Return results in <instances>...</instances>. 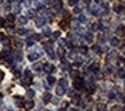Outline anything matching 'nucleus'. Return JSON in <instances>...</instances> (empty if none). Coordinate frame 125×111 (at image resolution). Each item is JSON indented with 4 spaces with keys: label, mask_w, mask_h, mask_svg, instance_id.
<instances>
[{
    "label": "nucleus",
    "mask_w": 125,
    "mask_h": 111,
    "mask_svg": "<svg viewBox=\"0 0 125 111\" xmlns=\"http://www.w3.org/2000/svg\"><path fill=\"white\" fill-rule=\"evenodd\" d=\"M24 81H25V84H31L32 83V74H31L29 70L24 71Z\"/></svg>",
    "instance_id": "1"
},
{
    "label": "nucleus",
    "mask_w": 125,
    "mask_h": 111,
    "mask_svg": "<svg viewBox=\"0 0 125 111\" xmlns=\"http://www.w3.org/2000/svg\"><path fill=\"white\" fill-rule=\"evenodd\" d=\"M73 87L76 88V89H82V88L84 87V80H82V79H77L73 81Z\"/></svg>",
    "instance_id": "2"
},
{
    "label": "nucleus",
    "mask_w": 125,
    "mask_h": 111,
    "mask_svg": "<svg viewBox=\"0 0 125 111\" xmlns=\"http://www.w3.org/2000/svg\"><path fill=\"white\" fill-rule=\"evenodd\" d=\"M45 49H46V52H47V54H48L49 57L54 58V52H53V49H52V47H51L49 44H45Z\"/></svg>",
    "instance_id": "3"
},
{
    "label": "nucleus",
    "mask_w": 125,
    "mask_h": 111,
    "mask_svg": "<svg viewBox=\"0 0 125 111\" xmlns=\"http://www.w3.org/2000/svg\"><path fill=\"white\" fill-rule=\"evenodd\" d=\"M44 70H45L47 73H52L54 71V66L52 64H49V63H46V64L44 65Z\"/></svg>",
    "instance_id": "4"
},
{
    "label": "nucleus",
    "mask_w": 125,
    "mask_h": 111,
    "mask_svg": "<svg viewBox=\"0 0 125 111\" xmlns=\"http://www.w3.org/2000/svg\"><path fill=\"white\" fill-rule=\"evenodd\" d=\"M24 109L25 110H31L32 108H33V105H34V103H33V101H27V102H24Z\"/></svg>",
    "instance_id": "5"
},
{
    "label": "nucleus",
    "mask_w": 125,
    "mask_h": 111,
    "mask_svg": "<svg viewBox=\"0 0 125 111\" xmlns=\"http://www.w3.org/2000/svg\"><path fill=\"white\" fill-rule=\"evenodd\" d=\"M38 57H39V54H37V53H31V54H29V56H28L29 61H36Z\"/></svg>",
    "instance_id": "6"
},
{
    "label": "nucleus",
    "mask_w": 125,
    "mask_h": 111,
    "mask_svg": "<svg viewBox=\"0 0 125 111\" xmlns=\"http://www.w3.org/2000/svg\"><path fill=\"white\" fill-rule=\"evenodd\" d=\"M36 24H37V27L42 28L44 24H45V18L44 17H38V19L36 21Z\"/></svg>",
    "instance_id": "7"
},
{
    "label": "nucleus",
    "mask_w": 125,
    "mask_h": 111,
    "mask_svg": "<svg viewBox=\"0 0 125 111\" xmlns=\"http://www.w3.org/2000/svg\"><path fill=\"white\" fill-rule=\"evenodd\" d=\"M110 45H111V46H114V47L119 46V40H118L117 38H111L110 39Z\"/></svg>",
    "instance_id": "8"
},
{
    "label": "nucleus",
    "mask_w": 125,
    "mask_h": 111,
    "mask_svg": "<svg viewBox=\"0 0 125 111\" xmlns=\"http://www.w3.org/2000/svg\"><path fill=\"white\" fill-rule=\"evenodd\" d=\"M15 103H16V105L17 107H22L23 104H24V101H23V99L22 97H19V96H16L15 97Z\"/></svg>",
    "instance_id": "9"
},
{
    "label": "nucleus",
    "mask_w": 125,
    "mask_h": 111,
    "mask_svg": "<svg viewBox=\"0 0 125 111\" xmlns=\"http://www.w3.org/2000/svg\"><path fill=\"white\" fill-rule=\"evenodd\" d=\"M56 94H57V95H60V96H62L63 94H64V88L59 85V86L56 87Z\"/></svg>",
    "instance_id": "10"
},
{
    "label": "nucleus",
    "mask_w": 125,
    "mask_h": 111,
    "mask_svg": "<svg viewBox=\"0 0 125 111\" xmlns=\"http://www.w3.org/2000/svg\"><path fill=\"white\" fill-rule=\"evenodd\" d=\"M106 109H107L106 104H103V103L96 104V111H106Z\"/></svg>",
    "instance_id": "11"
},
{
    "label": "nucleus",
    "mask_w": 125,
    "mask_h": 111,
    "mask_svg": "<svg viewBox=\"0 0 125 111\" xmlns=\"http://www.w3.org/2000/svg\"><path fill=\"white\" fill-rule=\"evenodd\" d=\"M57 54H59V56H60L61 58H63V56H64V54H65V52H64V48L63 47H59L57 48Z\"/></svg>",
    "instance_id": "12"
},
{
    "label": "nucleus",
    "mask_w": 125,
    "mask_h": 111,
    "mask_svg": "<svg viewBox=\"0 0 125 111\" xmlns=\"http://www.w3.org/2000/svg\"><path fill=\"white\" fill-rule=\"evenodd\" d=\"M44 102L45 103H48L49 101H51V99H52V95H51V93H45V95H44Z\"/></svg>",
    "instance_id": "13"
},
{
    "label": "nucleus",
    "mask_w": 125,
    "mask_h": 111,
    "mask_svg": "<svg viewBox=\"0 0 125 111\" xmlns=\"http://www.w3.org/2000/svg\"><path fill=\"white\" fill-rule=\"evenodd\" d=\"M114 10L116 13H122L124 10V7L122 5H116V6H114Z\"/></svg>",
    "instance_id": "14"
},
{
    "label": "nucleus",
    "mask_w": 125,
    "mask_h": 111,
    "mask_svg": "<svg viewBox=\"0 0 125 111\" xmlns=\"http://www.w3.org/2000/svg\"><path fill=\"white\" fill-rule=\"evenodd\" d=\"M61 7H62V2H61L60 0H57L56 2L54 4V7H53V8L57 12V10H60V9H61Z\"/></svg>",
    "instance_id": "15"
},
{
    "label": "nucleus",
    "mask_w": 125,
    "mask_h": 111,
    "mask_svg": "<svg viewBox=\"0 0 125 111\" xmlns=\"http://www.w3.org/2000/svg\"><path fill=\"white\" fill-rule=\"evenodd\" d=\"M85 39L88 42H92L93 41V35H92L91 32H87V33H85Z\"/></svg>",
    "instance_id": "16"
},
{
    "label": "nucleus",
    "mask_w": 125,
    "mask_h": 111,
    "mask_svg": "<svg viewBox=\"0 0 125 111\" xmlns=\"http://www.w3.org/2000/svg\"><path fill=\"white\" fill-rule=\"evenodd\" d=\"M60 27H61V29H67L68 28V21H65V19H63V21H61L60 22Z\"/></svg>",
    "instance_id": "17"
},
{
    "label": "nucleus",
    "mask_w": 125,
    "mask_h": 111,
    "mask_svg": "<svg viewBox=\"0 0 125 111\" xmlns=\"http://www.w3.org/2000/svg\"><path fill=\"white\" fill-rule=\"evenodd\" d=\"M118 96H119V94H118V92L116 89L111 91V93H110V97H111V99H117Z\"/></svg>",
    "instance_id": "18"
},
{
    "label": "nucleus",
    "mask_w": 125,
    "mask_h": 111,
    "mask_svg": "<svg viewBox=\"0 0 125 111\" xmlns=\"http://www.w3.org/2000/svg\"><path fill=\"white\" fill-rule=\"evenodd\" d=\"M90 70H91V71H96V70H99V63H93V64L90 66Z\"/></svg>",
    "instance_id": "19"
},
{
    "label": "nucleus",
    "mask_w": 125,
    "mask_h": 111,
    "mask_svg": "<svg viewBox=\"0 0 125 111\" xmlns=\"http://www.w3.org/2000/svg\"><path fill=\"white\" fill-rule=\"evenodd\" d=\"M125 76V70L124 69H119L117 72V77H119V78H124Z\"/></svg>",
    "instance_id": "20"
},
{
    "label": "nucleus",
    "mask_w": 125,
    "mask_h": 111,
    "mask_svg": "<svg viewBox=\"0 0 125 111\" xmlns=\"http://www.w3.org/2000/svg\"><path fill=\"white\" fill-rule=\"evenodd\" d=\"M79 102H80V97L79 96H73V99H72V103L73 104H79Z\"/></svg>",
    "instance_id": "21"
},
{
    "label": "nucleus",
    "mask_w": 125,
    "mask_h": 111,
    "mask_svg": "<svg viewBox=\"0 0 125 111\" xmlns=\"http://www.w3.org/2000/svg\"><path fill=\"white\" fill-rule=\"evenodd\" d=\"M19 22H20L21 24H25V23L28 22V18L25 17V16H21V17L19 18Z\"/></svg>",
    "instance_id": "22"
},
{
    "label": "nucleus",
    "mask_w": 125,
    "mask_h": 111,
    "mask_svg": "<svg viewBox=\"0 0 125 111\" xmlns=\"http://www.w3.org/2000/svg\"><path fill=\"white\" fill-rule=\"evenodd\" d=\"M78 52H79V53H82V54H86L87 53V48L86 47H84V46H82V47H78Z\"/></svg>",
    "instance_id": "23"
},
{
    "label": "nucleus",
    "mask_w": 125,
    "mask_h": 111,
    "mask_svg": "<svg viewBox=\"0 0 125 111\" xmlns=\"http://www.w3.org/2000/svg\"><path fill=\"white\" fill-rule=\"evenodd\" d=\"M8 21V22H10V23H13L14 21H15V17H14V15H11V14H9V15L7 16V18H6Z\"/></svg>",
    "instance_id": "24"
},
{
    "label": "nucleus",
    "mask_w": 125,
    "mask_h": 111,
    "mask_svg": "<svg viewBox=\"0 0 125 111\" xmlns=\"http://www.w3.org/2000/svg\"><path fill=\"white\" fill-rule=\"evenodd\" d=\"M100 24L102 25L103 29H108V28H109V22H104V21H101V22H100Z\"/></svg>",
    "instance_id": "25"
},
{
    "label": "nucleus",
    "mask_w": 125,
    "mask_h": 111,
    "mask_svg": "<svg viewBox=\"0 0 125 111\" xmlns=\"http://www.w3.org/2000/svg\"><path fill=\"white\" fill-rule=\"evenodd\" d=\"M71 28H73V29H76L77 27H78V24H79V22H78V19L77 21H71Z\"/></svg>",
    "instance_id": "26"
},
{
    "label": "nucleus",
    "mask_w": 125,
    "mask_h": 111,
    "mask_svg": "<svg viewBox=\"0 0 125 111\" xmlns=\"http://www.w3.org/2000/svg\"><path fill=\"white\" fill-rule=\"evenodd\" d=\"M47 81H48L51 85H53L54 83H55V78H54V77H51V76H49V77H47Z\"/></svg>",
    "instance_id": "27"
},
{
    "label": "nucleus",
    "mask_w": 125,
    "mask_h": 111,
    "mask_svg": "<svg viewBox=\"0 0 125 111\" xmlns=\"http://www.w3.org/2000/svg\"><path fill=\"white\" fill-rule=\"evenodd\" d=\"M78 71H71V73H70V76H71V78H73V79H76L77 77H78Z\"/></svg>",
    "instance_id": "28"
},
{
    "label": "nucleus",
    "mask_w": 125,
    "mask_h": 111,
    "mask_svg": "<svg viewBox=\"0 0 125 111\" xmlns=\"http://www.w3.org/2000/svg\"><path fill=\"white\" fill-rule=\"evenodd\" d=\"M60 86H62L63 88H67V81L64 79H61L60 80Z\"/></svg>",
    "instance_id": "29"
},
{
    "label": "nucleus",
    "mask_w": 125,
    "mask_h": 111,
    "mask_svg": "<svg viewBox=\"0 0 125 111\" xmlns=\"http://www.w3.org/2000/svg\"><path fill=\"white\" fill-rule=\"evenodd\" d=\"M17 33H19V35H25V33H27V30H24V29H19V30H17Z\"/></svg>",
    "instance_id": "30"
},
{
    "label": "nucleus",
    "mask_w": 125,
    "mask_h": 111,
    "mask_svg": "<svg viewBox=\"0 0 125 111\" xmlns=\"http://www.w3.org/2000/svg\"><path fill=\"white\" fill-rule=\"evenodd\" d=\"M28 15L30 16V17H33V16L36 15V12H34V10H32V9H30V10L28 12Z\"/></svg>",
    "instance_id": "31"
},
{
    "label": "nucleus",
    "mask_w": 125,
    "mask_h": 111,
    "mask_svg": "<svg viewBox=\"0 0 125 111\" xmlns=\"http://www.w3.org/2000/svg\"><path fill=\"white\" fill-rule=\"evenodd\" d=\"M78 1H79V0H69V5H70V6H75Z\"/></svg>",
    "instance_id": "32"
},
{
    "label": "nucleus",
    "mask_w": 125,
    "mask_h": 111,
    "mask_svg": "<svg viewBox=\"0 0 125 111\" xmlns=\"http://www.w3.org/2000/svg\"><path fill=\"white\" fill-rule=\"evenodd\" d=\"M111 111H123V109H122L121 107H118V105H116V107L113 108V110Z\"/></svg>",
    "instance_id": "33"
},
{
    "label": "nucleus",
    "mask_w": 125,
    "mask_h": 111,
    "mask_svg": "<svg viewBox=\"0 0 125 111\" xmlns=\"http://www.w3.org/2000/svg\"><path fill=\"white\" fill-rule=\"evenodd\" d=\"M59 36H60V32H59V31H56V32H54V33H53V39L59 38Z\"/></svg>",
    "instance_id": "34"
},
{
    "label": "nucleus",
    "mask_w": 125,
    "mask_h": 111,
    "mask_svg": "<svg viewBox=\"0 0 125 111\" xmlns=\"http://www.w3.org/2000/svg\"><path fill=\"white\" fill-rule=\"evenodd\" d=\"M33 69L34 70H40V69H42V65H40V64H34L33 65Z\"/></svg>",
    "instance_id": "35"
},
{
    "label": "nucleus",
    "mask_w": 125,
    "mask_h": 111,
    "mask_svg": "<svg viewBox=\"0 0 125 111\" xmlns=\"http://www.w3.org/2000/svg\"><path fill=\"white\" fill-rule=\"evenodd\" d=\"M79 21L80 22H85V21H86V18H85V16H79Z\"/></svg>",
    "instance_id": "36"
},
{
    "label": "nucleus",
    "mask_w": 125,
    "mask_h": 111,
    "mask_svg": "<svg viewBox=\"0 0 125 111\" xmlns=\"http://www.w3.org/2000/svg\"><path fill=\"white\" fill-rule=\"evenodd\" d=\"M93 49H94L95 52H98V53H101V50H100V48H99L98 46H94L93 47Z\"/></svg>",
    "instance_id": "37"
},
{
    "label": "nucleus",
    "mask_w": 125,
    "mask_h": 111,
    "mask_svg": "<svg viewBox=\"0 0 125 111\" xmlns=\"http://www.w3.org/2000/svg\"><path fill=\"white\" fill-rule=\"evenodd\" d=\"M4 76H5V73L2 72V71H1V70H0V81L2 80V78H4Z\"/></svg>",
    "instance_id": "38"
},
{
    "label": "nucleus",
    "mask_w": 125,
    "mask_h": 111,
    "mask_svg": "<svg viewBox=\"0 0 125 111\" xmlns=\"http://www.w3.org/2000/svg\"><path fill=\"white\" fill-rule=\"evenodd\" d=\"M80 10H82V8H80V7H76V8H75V10H73V12H75V13H79Z\"/></svg>",
    "instance_id": "39"
},
{
    "label": "nucleus",
    "mask_w": 125,
    "mask_h": 111,
    "mask_svg": "<svg viewBox=\"0 0 125 111\" xmlns=\"http://www.w3.org/2000/svg\"><path fill=\"white\" fill-rule=\"evenodd\" d=\"M28 95H29V96H33L34 95V92H33V91H29V92H28Z\"/></svg>",
    "instance_id": "40"
},
{
    "label": "nucleus",
    "mask_w": 125,
    "mask_h": 111,
    "mask_svg": "<svg viewBox=\"0 0 125 111\" xmlns=\"http://www.w3.org/2000/svg\"><path fill=\"white\" fill-rule=\"evenodd\" d=\"M4 39H5V36L2 35V33H0V41H2Z\"/></svg>",
    "instance_id": "41"
},
{
    "label": "nucleus",
    "mask_w": 125,
    "mask_h": 111,
    "mask_svg": "<svg viewBox=\"0 0 125 111\" xmlns=\"http://www.w3.org/2000/svg\"><path fill=\"white\" fill-rule=\"evenodd\" d=\"M15 76H16V77L20 76V71H19V70H15Z\"/></svg>",
    "instance_id": "42"
},
{
    "label": "nucleus",
    "mask_w": 125,
    "mask_h": 111,
    "mask_svg": "<svg viewBox=\"0 0 125 111\" xmlns=\"http://www.w3.org/2000/svg\"><path fill=\"white\" fill-rule=\"evenodd\" d=\"M45 2L46 4H52V2H53V0H45Z\"/></svg>",
    "instance_id": "43"
},
{
    "label": "nucleus",
    "mask_w": 125,
    "mask_h": 111,
    "mask_svg": "<svg viewBox=\"0 0 125 111\" xmlns=\"http://www.w3.org/2000/svg\"><path fill=\"white\" fill-rule=\"evenodd\" d=\"M68 105V102H63V107H67Z\"/></svg>",
    "instance_id": "44"
},
{
    "label": "nucleus",
    "mask_w": 125,
    "mask_h": 111,
    "mask_svg": "<svg viewBox=\"0 0 125 111\" xmlns=\"http://www.w3.org/2000/svg\"><path fill=\"white\" fill-rule=\"evenodd\" d=\"M85 4L88 5V4H90V0H85Z\"/></svg>",
    "instance_id": "45"
},
{
    "label": "nucleus",
    "mask_w": 125,
    "mask_h": 111,
    "mask_svg": "<svg viewBox=\"0 0 125 111\" xmlns=\"http://www.w3.org/2000/svg\"><path fill=\"white\" fill-rule=\"evenodd\" d=\"M59 111H65V109H63V108H61V109H59Z\"/></svg>",
    "instance_id": "46"
},
{
    "label": "nucleus",
    "mask_w": 125,
    "mask_h": 111,
    "mask_svg": "<svg viewBox=\"0 0 125 111\" xmlns=\"http://www.w3.org/2000/svg\"><path fill=\"white\" fill-rule=\"evenodd\" d=\"M69 111H77V109H69Z\"/></svg>",
    "instance_id": "47"
},
{
    "label": "nucleus",
    "mask_w": 125,
    "mask_h": 111,
    "mask_svg": "<svg viewBox=\"0 0 125 111\" xmlns=\"http://www.w3.org/2000/svg\"><path fill=\"white\" fill-rule=\"evenodd\" d=\"M7 1H8V2H11V1H13V0H7Z\"/></svg>",
    "instance_id": "48"
},
{
    "label": "nucleus",
    "mask_w": 125,
    "mask_h": 111,
    "mask_svg": "<svg viewBox=\"0 0 125 111\" xmlns=\"http://www.w3.org/2000/svg\"><path fill=\"white\" fill-rule=\"evenodd\" d=\"M1 2H2V0H0V5H1Z\"/></svg>",
    "instance_id": "49"
},
{
    "label": "nucleus",
    "mask_w": 125,
    "mask_h": 111,
    "mask_svg": "<svg viewBox=\"0 0 125 111\" xmlns=\"http://www.w3.org/2000/svg\"><path fill=\"white\" fill-rule=\"evenodd\" d=\"M1 96H2V95H1V93H0V97H1Z\"/></svg>",
    "instance_id": "50"
},
{
    "label": "nucleus",
    "mask_w": 125,
    "mask_h": 111,
    "mask_svg": "<svg viewBox=\"0 0 125 111\" xmlns=\"http://www.w3.org/2000/svg\"><path fill=\"white\" fill-rule=\"evenodd\" d=\"M123 99H124V100H125V96H124V97H123ZM124 100H123V101H124Z\"/></svg>",
    "instance_id": "51"
},
{
    "label": "nucleus",
    "mask_w": 125,
    "mask_h": 111,
    "mask_svg": "<svg viewBox=\"0 0 125 111\" xmlns=\"http://www.w3.org/2000/svg\"><path fill=\"white\" fill-rule=\"evenodd\" d=\"M17 1H21V0H17Z\"/></svg>",
    "instance_id": "52"
},
{
    "label": "nucleus",
    "mask_w": 125,
    "mask_h": 111,
    "mask_svg": "<svg viewBox=\"0 0 125 111\" xmlns=\"http://www.w3.org/2000/svg\"><path fill=\"white\" fill-rule=\"evenodd\" d=\"M48 111H49V110H48Z\"/></svg>",
    "instance_id": "53"
}]
</instances>
